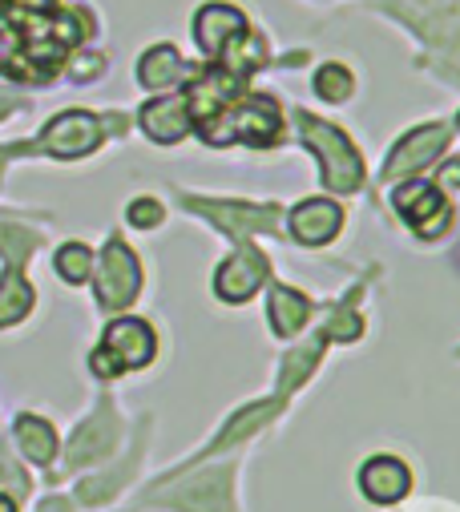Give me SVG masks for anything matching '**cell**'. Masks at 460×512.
<instances>
[{
	"label": "cell",
	"mask_w": 460,
	"mask_h": 512,
	"mask_svg": "<svg viewBox=\"0 0 460 512\" xmlns=\"http://www.w3.org/2000/svg\"><path fill=\"white\" fill-rule=\"evenodd\" d=\"M295 121H299L303 142H307V146L319 154V162H323V186L335 190V194L360 190V182H364V162H360V154L352 150V142L343 138L335 125H327V121H319V117H311V113H299Z\"/></svg>",
	"instance_id": "6da1fadb"
},
{
	"label": "cell",
	"mask_w": 460,
	"mask_h": 512,
	"mask_svg": "<svg viewBox=\"0 0 460 512\" xmlns=\"http://www.w3.org/2000/svg\"><path fill=\"white\" fill-rule=\"evenodd\" d=\"M138 287H142V267H138V254L109 238L105 250H101V263H97V303L105 311H118V307H130L138 299Z\"/></svg>",
	"instance_id": "7a4b0ae2"
},
{
	"label": "cell",
	"mask_w": 460,
	"mask_h": 512,
	"mask_svg": "<svg viewBox=\"0 0 460 512\" xmlns=\"http://www.w3.org/2000/svg\"><path fill=\"white\" fill-rule=\"evenodd\" d=\"M101 146V121L93 113H81V109H69L61 117H53L45 125V134L37 142V150L61 158V162H73V158H85Z\"/></svg>",
	"instance_id": "3957f363"
},
{
	"label": "cell",
	"mask_w": 460,
	"mask_h": 512,
	"mask_svg": "<svg viewBox=\"0 0 460 512\" xmlns=\"http://www.w3.org/2000/svg\"><path fill=\"white\" fill-rule=\"evenodd\" d=\"M222 125H230V142H247V146H271L279 142V105L263 93L239 101V113L230 117V121H210L202 125V138H210L214 130H222Z\"/></svg>",
	"instance_id": "277c9868"
},
{
	"label": "cell",
	"mask_w": 460,
	"mask_h": 512,
	"mask_svg": "<svg viewBox=\"0 0 460 512\" xmlns=\"http://www.w3.org/2000/svg\"><path fill=\"white\" fill-rule=\"evenodd\" d=\"M243 33H251V25H247V17L239 9H230V5H206L194 17V41L214 61H222V53L235 45Z\"/></svg>",
	"instance_id": "5b68a950"
},
{
	"label": "cell",
	"mask_w": 460,
	"mask_h": 512,
	"mask_svg": "<svg viewBox=\"0 0 460 512\" xmlns=\"http://www.w3.org/2000/svg\"><path fill=\"white\" fill-rule=\"evenodd\" d=\"M263 279H267V259H263L259 250L243 246L239 254H230V259L218 267L214 291H218V299H226V303H243V299H251V295L259 291Z\"/></svg>",
	"instance_id": "8992f818"
},
{
	"label": "cell",
	"mask_w": 460,
	"mask_h": 512,
	"mask_svg": "<svg viewBox=\"0 0 460 512\" xmlns=\"http://www.w3.org/2000/svg\"><path fill=\"white\" fill-rule=\"evenodd\" d=\"M190 210L202 218L218 222L230 234H255V230H275L279 226V206H251V202H202L190 198Z\"/></svg>",
	"instance_id": "52a82bcc"
},
{
	"label": "cell",
	"mask_w": 460,
	"mask_h": 512,
	"mask_svg": "<svg viewBox=\"0 0 460 512\" xmlns=\"http://www.w3.org/2000/svg\"><path fill=\"white\" fill-rule=\"evenodd\" d=\"M101 347H105L113 359H118L122 371H130V367H146V363L154 359L158 339H154L150 323H142V319H118V323L105 327Z\"/></svg>",
	"instance_id": "ba28073f"
},
{
	"label": "cell",
	"mask_w": 460,
	"mask_h": 512,
	"mask_svg": "<svg viewBox=\"0 0 460 512\" xmlns=\"http://www.w3.org/2000/svg\"><path fill=\"white\" fill-rule=\"evenodd\" d=\"M396 210L416 226V234H424V238H432V234H440L444 230V222L452 218L448 214V202L436 194V186H428V182H404L400 190H396Z\"/></svg>",
	"instance_id": "9c48e42d"
},
{
	"label": "cell",
	"mask_w": 460,
	"mask_h": 512,
	"mask_svg": "<svg viewBox=\"0 0 460 512\" xmlns=\"http://www.w3.org/2000/svg\"><path fill=\"white\" fill-rule=\"evenodd\" d=\"M448 146V130L444 125H420L412 130L396 150H392V162L384 170V178H400V174H416L424 170L428 162H436V154Z\"/></svg>",
	"instance_id": "30bf717a"
},
{
	"label": "cell",
	"mask_w": 460,
	"mask_h": 512,
	"mask_svg": "<svg viewBox=\"0 0 460 512\" xmlns=\"http://www.w3.org/2000/svg\"><path fill=\"white\" fill-rule=\"evenodd\" d=\"M230 472L218 468V472H206L190 484H182L178 492L162 496V504H174L182 512H230Z\"/></svg>",
	"instance_id": "8fae6325"
},
{
	"label": "cell",
	"mask_w": 460,
	"mask_h": 512,
	"mask_svg": "<svg viewBox=\"0 0 460 512\" xmlns=\"http://www.w3.org/2000/svg\"><path fill=\"white\" fill-rule=\"evenodd\" d=\"M190 125H194V117H190L186 93H178V97H154L150 105H142V130L154 142H162V146L186 138Z\"/></svg>",
	"instance_id": "7c38bea8"
},
{
	"label": "cell",
	"mask_w": 460,
	"mask_h": 512,
	"mask_svg": "<svg viewBox=\"0 0 460 512\" xmlns=\"http://www.w3.org/2000/svg\"><path fill=\"white\" fill-rule=\"evenodd\" d=\"M339 222H343V210L327 198H311V202H299L291 210V234L303 242V246H323L339 234Z\"/></svg>",
	"instance_id": "4fadbf2b"
},
{
	"label": "cell",
	"mask_w": 460,
	"mask_h": 512,
	"mask_svg": "<svg viewBox=\"0 0 460 512\" xmlns=\"http://www.w3.org/2000/svg\"><path fill=\"white\" fill-rule=\"evenodd\" d=\"M408 468L396 460V456H376L360 468V484H364V496L376 500V504H396L404 492H408Z\"/></svg>",
	"instance_id": "5bb4252c"
},
{
	"label": "cell",
	"mask_w": 460,
	"mask_h": 512,
	"mask_svg": "<svg viewBox=\"0 0 460 512\" xmlns=\"http://www.w3.org/2000/svg\"><path fill=\"white\" fill-rule=\"evenodd\" d=\"M118 444V420H113L109 408H101L93 420H85L69 444V464H85V460H97L105 452H113Z\"/></svg>",
	"instance_id": "9a60e30c"
},
{
	"label": "cell",
	"mask_w": 460,
	"mask_h": 512,
	"mask_svg": "<svg viewBox=\"0 0 460 512\" xmlns=\"http://www.w3.org/2000/svg\"><path fill=\"white\" fill-rule=\"evenodd\" d=\"M21 259H5V275H0V327H13L33 311V287L21 275Z\"/></svg>",
	"instance_id": "2e32d148"
},
{
	"label": "cell",
	"mask_w": 460,
	"mask_h": 512,
	"mask_svg": "<svg viewBox=\"0 0 460 512\" xmlns=\"http://www.w3.org/2000/svg\"><path fill=\"white\" fill-rule=\"evenodd\" d=\"M182 73H186V65H182L178 49H170V45H154V49L138 61V81H142L146 89H170V85L182 81Z\"/></svg>",
	"instance_id": "e0dca14e"
},
{
	"label": "cell",
	"mask_w": 460,
	"mask_h": 512,
	"mask_svg": "<svg viewBox=\"0 0 460 512\" xmlns=\"http://www.w3.org/2000/svg\"><path fill=\"white\" fill-rule=\"evenodd\" d=\"M307 315H311V307L299 291L271 287V327H275V335H295L307 323Z\"/></svg>",
	"instance_id": "ac0fdd59"
},
{
	"label": "cell",
	"mask_w": 460,
	"mask_h": 512,
	"mask_svg": "<svg viewBox=\"0 0 460 512\" xmlns=\"http://www.w3.org/2000/svg\"><path fill=\"white\" fill-rule=\"evenodd\" d=\"M13 432H17L21 452H25L33 464H49V460L57 456V436H53V428H49L41 416H21Z\"/></svg>",
	"instance_id": "d6986e66"
},
{
	"label": "cell",
	"mask_w": 460,
	"mask_h": 512,
	"mask_svg": "<svg viewBox=\"0 0 460 512\" xmlns=\"http://www.w3.org/2000/svg\"><path fill=\"white\" fill-rule=\"evenodd\" d=\"M267 416H279V400H263V404H255V408H247V412H239L235 420H230V428L214 440V452H222V448H230L235 440H243V436H251L259 424H267Z\"/></svg>",
	"instance_id": "ffe728a7"
},
{
	"label": "cell",
	"mask_w": 460,
	"mask_h": 512,
	"mask_svg": "<svg viewBox=\"0 0 460 512\" xmlns=\"http://www.w3.org/2000/svg\"><path fill=\"white\" fill-rule=\"evenodd\" d=\"M57 275L65 283H85L93 275V250L81 246V242H65L57 250Z\"/></svg>",
	"instance_id": "44dd1931"
},
{
	"label": "cell",
	"mask_w": 460,
	"mask_h": 512,
	"mask_svg": "<svg viewBox=\"0 0 460 512\" xmlns=\"http://www.w3.org/2000/svg\"><path fill=\"white\" fill-rule=\"evenodd\" d=\"M352 73L343 69V65H323L319 73H315V93L323 97V101H348L352 97Z\"/></svg>",
	"instance_id": "7402d4cb"
},
{
	"label": "cell",
	"mask_w": 460,
	"mask_h": 512,
	"mask_svg": "<svg viewBox=\"0 0 460 512\" xmlns=\"http://www.w3.org/2000/svg\"><path fill=\"white\" fill-rule=\"evenodd\" d=\"M315 359H319V343L299 347V351H291V355H287V363H283V392H291V388H295V383L315 367Z\"/></svg>",
	"instance_id": "603a6c76"
},
{
	"label": "cell",
	"mask_w": 460,
	"mask_h": 512,
	"mask_svg": "<svg viewBox=\"0 0 460 512\" xmlns=\"http://www.w3.org/2000/svg\"><path fill=\"white\" fill-rule=\"evenodd\" d=\"M352 303H356V299H348V303H343V307L331 315V327H327L331 339H356V335H360V315L352 311Z\"/></svg>",
	"instance_id": "cb8c5ba5"
},
{
	"label": "cell",
	"mask_w": 460,
	"mask_h": 512,
	"mask_svg": "<svg viewBox=\"0 0 460 512\" xmlns=\"http://www.w3.org/2000/svg\"><path fill=\"white\" fill-rule=\"evenodd\" d=\"M126 218H130V226L150 230V226H158V222H162V206H158L154 198H138V202H130Z\"/></svg>",
	"instance_id": "d4e9b609"
},
{
	"label": "cell",
	"mask_w": 460,
	"mask_h": 512,
	"mask_svg": "<svg viewBox=\"0 0 460 512\" xmlns=\"http://www.w3.org/2000/svg\"><path fill=\"white\" fill-rule=\"evenodd\" d=\"M101 69H105V61H101V57H93V53H89V57H77V61H73V77H77V81L101 77Z\"/></svg>",
	"instance_id": "484cf974"
},
{
	"label": "cell",
	"mask_w": 460,
	"mask_h": 512,
	"mask_svg": "<svg viewBox=\"0 0 460 512\" xmlns=\"http://www.w3.org/2000/svg\"><path fill=\"white\" fill-rule=\"evenodd\" d=\"M0 5H9L17 13H53V0H0Z\"/></svg>",
	"instance_id": "4316f807"
},
{
	"label": "cell",
	"mask_w": 460,
	"mask_h": 512,
	"mask_svg": "<svg viewBox=\"0 0 460 512\" xmlns=\"http://www.w3.org/2000/svg\"><path fill=\"white\" fill-rule=\"evenodd\" d=\"M440 186H460V158H452L444 170H440V178H436Z\"/></svg>",
	"instance_id": "83f0119b"
},
{
	"label": "cell",
	"mask_w": 460,
	"mask_h": 512,
	"mask_svg": "<svg viewBox=\"0 0 460 512\" xmlns=\"http://www.w3.org/2000/svg\"><path fill=\"white\" fill-rule=\"evenodd\" d=\"M0 512H17V504H13V496H0Z\"/></svg>",
	"instance_id": "f1b7e54d"
},
{
	"label": "cell",
	"mask_w": 460,
	"mask_h": 512,
	"mask_svg": "<svg viewBox=\"0 0 460 512\" xmlns=\"http://www.w3.org/2000/svg\"><path fill=\"white\" fill-rule=\"evenodd\" d=\"M456 121H460V113H456Z\"/></svg>",
	"instance_id": "f546056e"
}]
</instances>
